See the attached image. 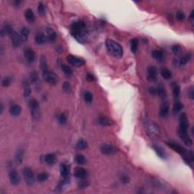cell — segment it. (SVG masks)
<instances>
[{
  "instance_id": "6da1fadb",
  "label": "cell",
  "mask_w": 194,
  "mask_h": 194,
  "mask_svg": "<svg viewBox=\"0 0 194 194\" xmlns=\"http://www.w3.org/2000/svg\"><path fill=\"white\" fill-rule=\"evenodd\" d=\"M189 127V121L187 115L185 113H182L180 116V125L178 128V135L180 139L183 140V143L186 146H190L193 144V141L189 136L187 130Z\"/></svg>"
},
{
  "instance_id": "7a4b0ae2",
  "label": "cell",
  "mask_w": 194,
  "mask_h": 194,
  "mask_svg": "<svg viewBox=\"0 0 194 194\" xmlns=\"http://www.w3.org/2000/svg\"><path fill=\"white\" fill-rule=\"evenodd\" d=\"M86 25L82 21H76L71 24V33L78 42L84 43L86 40Z\"/></svg>"
},
{
  "instance_id": "3957f363",
  "label": "cell",
  "mask_w": 194,
  "mask_h": 194,
  "mask_svg": "<svg viewBox=\"0 0 194 194\" xmlns=\"http://www.w3.org/2000/svg\"><path fill=\"white\" fill-rule=\"evenodd\" d=\"M166 143L167 145L169 146L170 148H171L174 151H175V152H178V154H180V156H181V157L183 158V161H184L187 165H192V163H193V154L192 151H187L186 149H184V148L182 147L181 146L176 143L168 142Z\"/></svg>"
},
{
  "instance_id": "277c9868",
  "label": "cell",
  "mask_w": 194,
  "mask_h": 194,
  "mask_svg": "<svg viewBox=\"0 0 194 194\" xmlns=\"http://www.w3.org/2000/svg\"><path fill=\"white\" fill-rule=\"evenodd\" d=\"M105 46L110 55L116 59H121L124 55V50L118 42L114 41L111 39H107L105 41Z\"/></svg>"
},
{
  "instance_id": "5b68a950",
  "label": "cell",
  "mask_w": 194,
  "mask_h": 194,
  "mask_svg": "<svg viewBox=\"0 0 194 194\" xmlns=\"http://www.w3.org/2000/svg\"><path fill=\"white\" fill-rule=\"evenodd\" d=\"M29 107H30L31 117L34 121H37L40 118V108L38 101L35 99H31L29 101Z\"/></svg>"
},
{
  "instance_id": "8992f818",
  "label": "cell",
  "mask_w": 194,
  "mask_h": 194,
  "mask_svg": "<svg viewBox=\"0 0 194 194\" xmlns=\"http://www.w3.org/2000/svg\"><path fill=\"white\" fill-rule=\"evenodd\" d=\"M42 79L45 82L51 85H55L59 82V77L53 71L48 70V71H45V72L42 73Z\"/></svg>"
},
{
  "instance_id": "52a82bcc",
  "label": "cell",
  "mask_w": 194,
  "mask_h": 194,
  "mask_svg": "<svg viewBox=\"0 0 194 194\" xmlns=\"http://www.w3.org/2000/svg\"><path fill=\"white\" fill-rule=\"evenodd\" d=\"M22 174H23L24 179L26 184L28 185V186H32L34 183L35 177L33 171H32L31 168L26 167V168H24L23 169Z\"/></svg>"
},
{
  "instance_id": "ba28073f",
  "label": "cell",
  "mask_w": 194,
  "mask_h": 194,
  "mask_svg": "<svg viewBox=\"0 0 194 194\" xmlns=\"http://www.w3.org/2000/svg\"><path fill=\"white\" fill-rule=\"evenodd\" d=\"M29 81L30 83L33 86L35 90H39L41 87V83H40V78L37 71H32L29 77Z\"/></svg>"
},
{
  "instance_id": "9c48e42d",
  "label": "cell",
  "mask_w": 194,
  "mask_h": 194,
  "mask_svg": "<svg viewBox=\"0 0 194 194\" xmlns=\"http://www.w3.org/2000/svg\"><path fill=\"white\" fill-rule=\"evenodd\" d=\"M150 183L156 189H159V190H161V191H170L169 187L168 186V184L166 183H165V181L160 180L159 179H156V178H152V179H151Z\"/></svg>"
},
{
  "instance_id": "30bf717a",
  "label": "cell",
  "mask_w": 194,
  "mask_h": 194,
  "mask_svg": "<svg viewBox=\"0 0 194 194\" xmlns=\"http://www.w3.org/2000/svg\"><path fill=\"white\" fill-rule=\"evenodd\" d=\"M100 150L103 154L106 155V156H111L118 152V149L115 146L107 143L103 144L100 147Z\"/></svg>"
},
{
  "instance_id": "8fae6325",
  "label": "cell",
  "mask_w": 194,
  "mask_h": 194,
  "mask_svg": "<svg viewBox=\"0 0 194 194\" xmlns=\"http://www.w3.org/2000/svg\"><path fill=\"white\" fill-rule=\"evenodd\" d=\"M68 62H69V64H71V65L74 66V67L79 68L81 66L84 65L85 64V61L83 60L81 58H78L77 56H74L73 55H70L67 57Z\"/></svg>"
},
{
  "instance_id": "7c38bea8",
  "label": "cell",
  "mask_w": 194,
  "mask_h": 194,
  "mask_svg": "<svg viewBox=\"0 0 194 194\" xmlns=\"http://www.w3.org/2000/svg\"><path fill=\"white\" fill-rule=\"evenodd\" d=\"M8 177H9L10 183L12 185H14V186H17L21 182L19 174H18V173L17 172L16 170L14 169V168H11L10 170L9 173H8Z\"/></svg>"
},
{
  "instance_id": "4fadbf2b",
  "label": "cell",
  "mask_w": 194,
  "mask_h": 194,
  "mask_svg": "<svg viewBox=\"0 0 194 194\" xmlns=\"http://www.w3.org/2000/svg\"><path fill=\"white\" fill-rule=\"evenodd\" d=\"M146 129L149 134H150L152 137L158 136L159 134V129L157 125H155L152 121H146Z\"/></svg>"
},
{
  "instance_id": "5bb4252c",
  "label": "cell",
  "mask_w": 194,
  "mask_h": 194,
  "mask_svg": "<svg viewBox=\"0 0 194 194\" xmlns=\"http://www.w3.org/2000/svg\"><path fill=\"white\" fill-rule=\"evenodd\" d=\"M24 55L28 64H32L34 62L36 59L35 52L31 48H26L24 50Z\"/></svg>"
},
{
  "instance_id": "9a60e30c",
  "label": "cell",
  "mask_w": 194,
  "mask_h": 194,
  "mask_svg": "<svg viewBox=\"0 0 194 194\" xmlns=\"http://www.w3.org/2000/svg\"><path fill=\"white\" fill-rule=\"evenodd\" d=\"M158 76V71L155 66H149L147 68V78L150 82L156 81Z\"/></svg>"
},
{
  "instance_id": "2e32d148",
  "label": "cell",
  "mask_w": 194,
  "mask_h": 194,
  "mask_svg": "<svg viewBox=\"0 0 194 194\" xmlns=\"http://www.w3.org/2000/svg\"><path fill=\"white\" fill-rule=\"evenodd\" d=\"M10 37H11V43H12L13 46L15 47V48L21 46L22 42L23 41H22L21 37V36H20V34H18L17 32L14 31L12 33H11V36H10Z\"/></svg>"
},
{
  "instance_id": "e0dca14e",
  "label": "cell",
  "mask_w": 194,
  "mask_h": 194,
  "mask_svg": "<svg viewBox=\"0 0 194 194\" xmlns=\"http://www.w3.org/2000/svg\"><path fill=\"white\" fill-rule=\"evenodd\" d=\"M23 83V88H24V98H28L31 94V86H30V82L28 81L27 78H24L22 81Z\"/></svg>"
},
{
  "instance_id": "ac0fdd59",
  "label": "cell",
  "mask_w": 194,
  "mask_h": 194,
  "mask_svg": "<svg viewBox=\"0 0 194 194\" xmlns=\"http://www.w3.org/2000/svg\"><path fill=\"white\" fill-rule=\"evenodd\" d=\"M14 32L13 30V28L10 24H5L1 28V31H0V34H1L2 37H5L6 36H11V33Z\"/></svg>"
},
{
  "instance_id": "d6986e66",
  "label": "cell",
  "mask_w": 194,
  "mask_h": 194,
  "mask_svg": "<svg viewBox=\"0 0 194 194\" xmlns=\"http://www.w3.org/2000/svg\"><path fill=\"white\" fill-rule=\"evenodd\" d=\"M74 177L77 178H80V179H84L87 177L88 172L85 168H81V167H77L75 168L74 171Z\"/></svg>"
},
{
  "instance_id": "ffe728a7",
  "label": "cell",
  "mask_w": 194,
  "mask_h": 194,
  "mask_svg": "<svg viewBox=\"0 0 194 194\" xmlns=\"http://www.w3.org/2000/svg\"><path fill=\"white\" fill-rule=\"evenodd\" d=\"M21 106L18 104H14L10 107L9 113L11 116L18 117L21 115Z\"/></svg>"
},
{
  "instance_id": "44dd1931",
  "label": "cell",
  "mask_w": 194,
  "mask_h": 194,
  "mask_svg": "<svg viewBox=\"0 0 194 194\" xmlns=\"http://www.w3.org/2000/svg\"><path fill=\"white\" fill-rule=\"evenodd\" d=\"M35 42L37 45H43L47 41V37L42 32H38L35 36Z\"/></svg>"
},
{
  "instance_id": "7402d4cb",
  "label": "cell",
  "mask_w": 194,
  "mask_h": 194,
  "mask_svg": "<svg viewBox=\"0 0 194 194\" xmlns=\"http://www.w3.org/2000/svg\"><path fill=\"white\" fill-rule=\"evenodd\" d=\"M44 161L48 165H53L57 161V157L53 153H49V154H46L44 156Z\"/></svg>"
},
{
  "instance_id": "603a6c76",
  "label": "cell",
  "mask_w": 194,
  "mask_h": 194,
  "mask_svg": "<svg viewBox=\"0 0 194 194\" xmlns=\"http://www.w3.org/2000/svg\"><path fill=\"white\" fill-rule=\"evenodd\" d=\"M169 112V104L167 102H164L160 107L159 116L161 118H166Z\"/></svg>"
},
{
  "instance_id": "cb8c5ba5",
  "label": "cell",
  "mask_w": 194,
  "mask_h": 194,
  "mask_svg": "<svg viewBox=\"0 0 194 194\" xmlns=\"http://www.w3.org/2000/svg\"><path fill=\"white\" fill-rule=\"evenodd\" d=\"M97 123L101 126H111L114 125L113 121L105 116H99L96 120Z\"/></svg>"
},
{
  "instance_id": "d4e9b609",
  "label": "cell",
  "mask_w": 194,
  "mask_h": 194,
  "mask_svg": "<svg viewBox=\"0 0 194 194\" xmlns=\"http://www.w3.org/2000/svg\"><path fill=\"white\" fill-rule=\"evenodd\" d=\"M152 149H154L155 152L156 154L159 156V158H161V159H167V154L165 151V149L163 148H161V146L158 145H152Z\"/></svg>"
},
{
  "instance_id": "484cf974",
  "label": "cell",
  "mask_w": 194,
  "mask_h": 194,
  "mask_svg": "<svg viewBox=\"0 0 194 194\" xmlns=\"http://www.w3.org/2000/svg\"><path fill=\"white\" fill-rule=\"evenodd\" d=\"M70 183V178L69 176L68 177H64L63 178V179L61 180L60 183H59V185L57 186V191L58 192H62L63 191V190L65 189V187L69 184Z\"/></svg>"
},
{
  "instance_id": "4316f807",
  "label": "cell",
  "mask_w": 194,
  "mask_h": 194,
  "mask_svg": "<svg viewBox=\"0 0 194 194\" xmlns=\"http://www.w3.org/2000/svg\"><path fill=\"white\" fill-rule=\"evenodd\" d=\"M24 16L28 23H33L35 21V15L31 8H27L24 12Z\"/></svg>"
},
{
  "instance_id": "83f0119b",
  "label": "cell",
  "mask_w": 194,
  "mask_h": 194,
  "mask_svg": "<svg viewBox=\"0 0 194 194\" xmlns=\"http://www.w3.org/2000/svg\"><path fill=\"white\" fill-rule=\"evenodd\" d=\"M46 33H47V39L49 40V42H54L56 41L57 40V33H55V30L52 28H48L46 30Z\"/></svg>"
},
{
  "instance_id": "f1b7e54d",
  "label": "cell",
  "mask_w": 194,
  "mask_h": 194,
  "mask_svg": "<svg viewBox=\"0 0 194 194\" xmlns=\"http://www.w3.org/2000/svg\"><path fill=\"white\" fill-rule=\"evenodd\" d=\"M172 93H173V96L174 99L175 100L178 99L180 97V85L178 84V83L176 82H174L172 83Z\"/></svg>"
},
{
  "instance_id": "f546056e",
  "label": "cell",
  "mask_w": 194,
  "mask_h": 194,
  "mask_svg": "<svg viewBox=\"0 0 194 194\" xmlns=\"http://www.w3.org/2000/svg\"><path fill=\"white\" fill-rule=\"evenodd\" d=\"M24 152L23 149H19L17 151L15 154V163L17 165H20L24 160Z\"/></svg>"
},
{
  "instance_id": "4dcf8cb0",
  "label": "cell",
  "mask_w": 194,
  "mask_h": 194,
  "mask_svg": "<svg viewBox=\"0 0 194 194\" xmlns=\"http://www.w3.org/2000/svg\"><path fill=\"white\" fill-rule=\"evenodd\" d=\"M60 174L62 178L69 176L70 166L65 163H62L60 165Z\"/></svg>"
},
{
  "instance_id": "1f68e13d",
  "label": "cell",
  "mask_w": 194,
  "mask_h": 194,
  "mask_svg": "<svg viewBox=\"0 0 194 194\" xmlns=\"http://www.w3.org/2000/svg\"><path fill=\"white\" fill-rule=\"evenodd\" d=\"M157 95L159 96L161 99H165L167 97V92L165 88L162 85H159L157 86Z\"/></svg>"
},
{
  "instance_id": "d6a6232c",
  "label": "cell",
  "mask_w": 194,
  "mask_h": 194,
  "mask_svg": "<svg viewBox=\"0 0 194 194\" xmlns=\"http://www.w3.org/2000/svg\"><path fill=\"white\" fill-rule=\"evenodd\" d=\"M40 70H41L42 73L45 72V71H48V64H47V61L44 55H42L40 57Z\"/></svg>"
},
{
  "instance_id": "836d02e7",
  "label": "cell",
  "mask_w": 194,
  "mask_h": 194,
  "mask_svg": "<svg viewBox=\"0 0 194 194\" xmlns=\"http://www.w3.org/2000/svg\"><path fill=\"white\" fill-rule=\"evenodd\" d=\"M160 73H161V75L162 76V77L165 80H169L172 77V73H171V71L168 68H161V71H160Z\"/></svg>"
},
{
  "instance_id": "e575fe53",
  "label": "cell",
  "mask_w": 194,
  "mask_h": 194,
  "mask_svg": "<svg viewBox=\"0 0 194 194\" xmlns=\"http://www.w3.org/2000/svg\"><path fill=\"white\" fill-rule=\"evenodd\" d=\"M138 46H139V40L137 38L132 39L130 41V49L131 52L134 54L137 53V50H138Z\"/></svg>"
},
{
  "instance_id": "d590c367",
  "label": "cell",
  "mask_w": 194,
  "mask_h": 194,
  "mask_svg": "<svg viewBox=\"0 0 194 194\" xmlns=\"http://www.w3.org/2000/svg\"><path fill=\"white\" fill-rule=\"evenodd\" d=\"M29 33H30V31H29V29L28 28L24 27V28H21V33H20V36H21V37L22 41H27V40H28Z\"/></svg>"
},
{
  "instance_id": "8d00e7d4",
  "label": "cell",
  "mask_w": 194,
  "mask_h": 194,
  "mask_svg": "<svg viewBox=\"0 0 194 194\" xmlns=\"http://www.w3.org/2000/svg\"><path fill=\"white\" fill-rule=\"evenodd\" d=\"M191 57H192V55L190 53H187L186 54V55L182 56V57L180 58V60L178 61V65L181 66V65H184V64H186L188 62L190 59H191Z\"/></svg>"
},
{
  "instance_id": "74e56055",
  "label": "cell",
  "mask_w": 194,
  "mask_h": 194,
  "mask_svg": "<svg viewBox=\"0 0 194 194\" xmlns=\"http://www.w3.org/2000/svg\"><path fill=\"white\" fill-rule=\"evenodd\" d=\"M76 147L77 149H81V150H83V149H86L88 147V143L85 139H81L77 142L76 143Z\"/></svg>"
},
{
  "instance_id": "f35d334b",
  "label": "cell",
  "mask_w": 194,
  "mask_h": 194,
  "mask_svg": "<svg viewBox=\"0 0 194 194\" xmlns=\"http://www.w3.org/2000/svg\"><path fill=\"white\" fill-rule=\"evenodd\" d=\"M152 57L157 61H162L163 58H164V53L161 50H154L152 52Z\"/></svg>"
},
{
  "instance_id": "ab89813d",
  "label": "cell",
  "mask_w": 194,
  "mask_h": 194,
  "mask_svg": "<svg viewBox=\"0 0 194 194\" xmlns=\"http://www.w3.org/2000/svg\"><path fill=\"white\" fill-rule=\"evenodd\" d=\"M75 162L78 165H85L86 162V159L82 154H77L74 158Z\"/></svg>"
},
{
  "instance_id": "60d3db41",
  "label": "cell",
  "mask_w": 194,
  "mask_h": 194,
  "mask_svg": "<svg viewBox=\"0 0 194 194\" xmlns=\"http://www.w3.org/2000/svg\"><path fill=\"white\" fill-rule=\"evenodd\" d=\"M183 107V105L181 103H180V102L176 101L174 103V106H173V113L174 114V115L179 113V112L182 110Z\"/></svg>"
},
{
  "instance_id": "b9f144b4",
  "label": "cell",
  "mask_w": 194,
  "mask_h": 194,
  "mask_svg": "<svg viewBox=\"0 0 194 194\" xmlns=\"http://www.w3.org/2000/svg\"><path fill=\"white\" fill-rule=\"evenodd\" d=\"M83 99L86 103H91L93 100V96L92 93L89 91H86L83 93Z\"/></svg>"
},
{
  "instance_id": "7bdbcfd3",
  "label": "cell",
  "mask_w": 194,
  "mask_h": 194,
  "mask_svg": "<svg viewBox=\"0 0 194 194\" xmlns=\"http://www.w3.org/2000/svg\"><path fill=\"white\" fill-rule=\"evenodd\" d=\"M171 50L175 55H180L182 52V47L179 44H174L171 46Z\"/></svg>"
},
{
  "instance_id": "ee69618b",
  "label": "cell",
  "mask_w": 194,
  "mask_h": 194,
  "mask_svg": "<svg viewBox=\"0 0 194 194\" xmlns=\"http://www.w3.org/2000/svg\"><path fill=\"white\" fill-rule=\"evenodd\" d=\"M49 174L46 172L40 173L38 175H37V180H38L40 183H42V182L47 180V179L49 178Z\"/></svg>"
},
{
  "instance_id": "f6af8a7d",
  "label": "cell",
  "mask_w": 194,
  "mask_h": 194,
  "mask_svg": "<svg viewBox=\"0 0 194 194\" xmlns=\"http://www.w3.org/2000/svg\"><path fill=\"white\" fill-rule=\"evenodd\" d=\"M61 68H62L63 72H64L67 76H71V74H73L72 69H71L69 66H68L67 64H62V65H61Z\"/></svg>"
},
{
  "instance_id": "bcb514c9",
  "label": "cell",
  "mask_w": 194,
  "mask_h": 194,
  "mask_svg": "<svg viewBox=\"0 0 194 194\" xmlns=\"http://www.w3.org/2000/svg\"><path fill=\"white\" fill-rule=\"evenodd\" d=\"M58 121H59V123L61 125H65L66 122H67V116H66L65 114L62 113L59 115V117H58Z\"/></svg>"
},
{
  "instance_id": "7dc6e473",
  "label": "cell",
  "mask_w": 194,
  "mask_h": 194,
  "mask_svg": "<svg viewBox=\"0 0 194 194\" xmlns=\"http://www.w3.org/2000/svg\"><path fill=\"white\" fill-rule=\"evenodd\" d=\"M11 82V78L10 77H5L2 81V86L3 87H8Z\"/></svg>"
},
{
  "instance_id": "c3c4849f",
  "label": "cell",
  "mask_w": 194,
  "mask_h": 194,
  "mask_svg": "<svg viewBox=\"0 0 194 194\" xmlns=\"http://www.w3.org/2000/svg\"><path fill=\"white\" fill-rule=\"evenodd\" d=\"M62 89L64 92H65V93H69V92H71V85H70L69 82H68V81H65V82L63 83Z\"/></svg>"
},
{
  "instance_id": "681fc988",
  "label": "cell",
  "mask_w": 194,
  "mask_h": 194,
  "mask_svg": "<svg viewBox=\"0 0 194 194\" xmlns=\"http://www.w3.org/2000/svg\"><path fill=\"white\" fill-rule=\"evenodd\" d=\"M45 11H46V8H45V6H44V5L42 4V2H40L38 5V12L39 14H40L41 16H42V15H45Z\"/></svg>"
},
{
  "instance_id": "f907efd6",
  "label": "cell",
  "mask_w": 194,
  "mask_h": 194,
  "mask_svg": "<svg viewBox=\"0 0 194 194\" xmlns=\"http://www.w3.org/2000/svg\"><path fill=\"white\" fill-rule=\"evenodd\" d=\"M176 18L179 21H183L185 20V15L182 11H178L176 13Z\"/></svg>"
},
{
  "instance_id": "816d5d0a",
  "label": "cell",
  "mask_w": 194,
  "mask_h": 194,
  "mask_svg": "<svg viewBox=\"0 0 194 194\" xmlns=\"http://www.w3.org/2000/svg\"><path fill=\"white\" fill-rule=\"evenodd\" d=\"M89 185L90 183L88 181H86V180H81V181H80L79 183H78V187L81 189L86 188Z\"/></svg>"
},
{
  "instance_id": "f5cc1de1",
  "label": "cell",
  "mask_w": 194,
  "mask_h": 194,
  "mask_svg": "<svg viewBox=\"0 0 194 194\" xmlns=\"http://www.w3.org/2000/svg\"><path fill=\"white\" fill-rule=\"evenodd\" d=\"M187 96H188V98L191 99H193V98H194L193 86H190V87L188 88V90H187Z\"/></svg>"
},
{
  "instance_id": "db71d44e",
  "label": "cell",
  "mask_w": 194,
  "mask_h": 194,
  "mask_svg": "<svg viewBox=\"0 0 194 194\" xmlns=\"http://www.w3.org/2000/svg\"><path fill=\"white\" fill-rule=\"evenodd\" d=\"M120 180L124 184H127V183H128L130 182V178L128 176H127V175H121L120 178Z\"/></svg>"
},
{
  "instance_id": "11a10c76",
  "label": "cell",
  "mask_w": 194,
  "mask_h": 194,
  "mask_svg": "<svg viewBox=\"0 0 194 194\" xmlns=\"http://www.w3.org/2000/svg\"><path fill=\"white\" fill-rule=\"evenodd\" d=\"M149 93H150V94L153 95V96H156V95H157V88L155 87V86H151V87H149Z\"/></svg>"
},
{
  "instance_id": "9f6ffc18",
  "label": "cell",
  "mask_w": 194,
  "mask_h": 194,
  "mask_svg": "<svg viewBox=\"0 0 194 194\" xmlns=\"http://www.w3.org/2000/svg\"><path fill=\"white\" fill-rule=\"evenodd\" d=\"M11 4H12V6H14L15 8H18L21 6V0H14V1L11 2Z\"/></svg>"
},
{
  "instance_id": "6f0895ef",
  "label": "cell",
  "mask_w": 194,
  "mask_h": 194,
  "mask_svg": "<svg viewBox=\"0 0 194 194\" xmlns=\"http://www.w3.org/2000/svg\"><path fill=\"white\" fill-rule=\"evenodd\" d=\"M86 81H89V82H92V81H95V77L91 74H87L86 76Z\"/></svg>"
},
{
  "instance_id": "680465c9",
  "label": "cell",
  "mask_w": 194,
  "mask_h": 194,
  "mask_svg": "<svg viewBox=\"0 0 194 194\" xmlns=\"http://www.w3.org/2000/svg\"><path fill=\"white\" fill-rule=\"evenodd\" d=\"M193 15H194V11L193 10V11H191V13H190V20L192 22L193 21Z\"/></svg>"
},
{
  "instance_id": "91938a15",
  "label": "cell",
  "mask_w": 194,
  "mask_h": 194,
  "mask_svg": "<svg viewBox=\"0 0 194 194\" xmlns=\"http://www.w3.org/2000/svg\"><path fill=\"white\" fill-rule=\"evenodd\" d=\"M2 112H3V105L2 103H1V114H2Z\"/></svg>"
}]
</instances>
